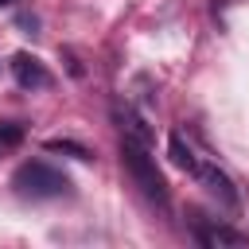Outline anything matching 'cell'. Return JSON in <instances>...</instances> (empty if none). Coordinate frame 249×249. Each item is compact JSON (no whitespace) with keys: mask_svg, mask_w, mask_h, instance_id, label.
Listing matches in <instances>:
<instances>
[{"mask_svg":"<svg viewBox=\"0 0 249 249\" xmlns=\"http://www.w3.org/2000/svg\"><path fill=\"white\" fill-rule=\"evenodd\" d=\"M121 163H124V171L132 175V183L140 187V195H144V198H152L156 206H167V183H163V175H160L156 160L148 156V144L121 136Z\"/></svg>","mask_w":249,"mask_h":249,"instance_id":"6da1fadb","label":"cell"},{"mask_svg":"<svg viewBox=\"0 0 249 249\" xmlns=\"http://www.w3.org/2000/svg\"><path fill=\"white\" fill-rule=\"evenodd\" d=\"M12 187H16L19 198H62V195H70V179L43 160L19 163L16 175H12Z\"/></svg>","mask_w":249,"mask_h":249,"instance_id":"7a4b0ae2","label":"cell"},{"mask_svg":"<svg viewBox=\"0 0 249 249\" xmlns=\"http://www.w3.org/2000/svg\"><path fill=\"white\" fill-rule=\"evenodd\" d=\"M191 175L198 179V187L218 202V206H226V210H237V187H233V179L218 167V163H210V160H195V167H191Z\"/></svg>","mask_w":249,"mask_h":249,"instance_id":"3957f363","label":"cell"},{"mask_svg":"<svg viewBox=\"0 0 249 249\" xmlns=\"http://www.w3.org/2000/svg\"><path fill=\"white\" fill-rule=\"evenodd\" d=\"M12 78H16L19 89H47L51 86V70L35 54H27V51H16L12 54Z\"/></svg>","mask_w":249,"mask_h":249,"instance_id":"277c9868","label":"cell"},{"mask_svg":"<svg viewBox=\"0 0 249 249\" xmlns=\"http://www.w3.org/2000/svg\"><path fill=\"white\" fill-rule=\"evenodd\" d=\"M195 233H198V241L210 245V249H241V245H249V237H245L241 230L226 226V222H198Z\"/></svg>","mask_w":249,"mask_h":249,"instance_id":"5b68a950","label":"cell"},{"mask_svg":"<svg viewBox=\"0 0 249 249\" xmlns=\"http://www.w3.org/2000/svg\"><path fill=\"white\" fill-rule=\"evenodd\" d=\"M113 121H117L121 136L140 140V144H148V148H152V128L144 124V117H140V113H136L128 101H113Z\"/></svg>","mask_w":249,"mask_h":249,"instance_id":"8992f818","label":"cell"},{"mask_svg":"<svg viewBox=\"0 0 249 249\" xmlns=\"http://www.w3.org/2000/svg\"><path fill=\"white\" fill-rule=\"evenodd\" d=\"M167 156H171V163H175L179 171H191V167H195V160H198V156H195V148H191L179 132H171V140H167Z\"/></svg>","mask_w":249,"mask_h":249,"instance_id":"52a82bcc","label":"cell"},{"mask_svg":"<svg viewBox=\"0 0 249 249\" xmlns=\"http://www.w3.org/2000/svg\"><path fill=\"white\" fill-rule=\"evenodd\" d=\"M47 152H66V156H74V160H82V163L93 160V152L82 148V144H74V140H47Z\"/></svg>","mask_w":249,"mask_h":249,"instance_id":"ba28073f","label":"cell"},{"mask_svg":"<svg viewBox=\"0 0 249 249\" xmlns=\"http://www.w3.org/2000/svg\"><path fill=\"white\" fill-rule=\"evenodd\" d=\"M23 140V124L19 121H0V148H16Z\"/></svg>","mask_w":249,"mask_h":249,"instance_id":"9c48e42d","label":"cell"},{"mask_svg":"<svg viewBox=\"0 0 249 249\" xmlns=\"http://www.w3.org/2000/svg\"><path fill=\"white\" fill-rule=\"evenodd\" d=\"M19 27H23V35H35L39 19H35V16H19Z\"/></svg>","mask_w":249,"mask_h":249,"instance_id":"30bf717a","label":"cell"},{"mask_svg":"<svg viewBox=\"0 0 249 249\" xmlns=\"http://www.w3.org/2000/svg\"><path fill=\"white\" fill-rule=\"evenodd\" d=\"M12 4H19V0H0V8H12Z\"/></svg>","mask_w":249,"mask_h":249,"instance_id":"8fae6325","label":"cell"}]
</instances>
